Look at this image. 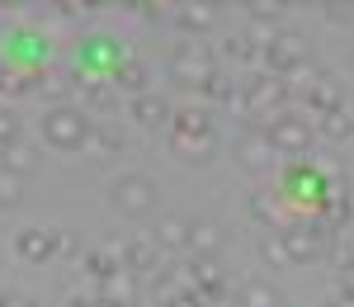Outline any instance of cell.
Returning a JSON list of instances; mask_svg holds the SVG:
<instances>
[{"label":"cell","mask_w":354,"mask_h":307,"mask_svg":"<svg viewBox=\"0 0 354 307\" xmlns=\"http://www.w3.org/2000/svg\"><path fill=\"white\" fill-rule=\"evenodd\" d=\"M90 113L76 109V104H57V109L43 113V142L57 147V151H81L85 138H90Z\"/></svg>","instance_id":"obj_1"},{"label":"cell","mask_w":354,"mask_h":307,"mask_svg":"<svg viewBox=\"0 0 354 307\" xmlns=\"http://www.w3.org/2000/svg\"><path fill=\"white\" fill-rule=\"evenodd\" d=\"M208 76H213V57H208V48H203V43H180L175 57H170V81L185 85V90H203Z\"/></svg>","instance_id":"obj_2"},{"label":"cell","mask_w":354,"mask_h":307,"mask_svg":"<svg viewBox=\"0 0 354 307\" xmlns=\"http://www.w3.org/2000/svg\"><path fill=\"white\" fill-rule=\"evenodd\" d=\"M279 236H283L288 265H317L326 255V227L322 223H293V227H283Z\"/></svg>","instance_id":"obj_3"},{"label":"cell","mask_w":354,"mask_h":307,"mask_svg":"<svg viewBox=\"0 0 354 307\" xmlns=\"http://www.w3.org/2000/svg\"><path fill=\"white\" fill-rule=\"evenodd\" d=\"M156 185L147 180V175H123V180H113V208L123 213V218H147L151 208H156Z\"/></svg>","instance_id":"obj_4"},{"label":"cell","mask_w":354,"mask_h":307,"mask_svg":"<svg viewBox=\"0 0 354 307\" xmlns=\"http://www.w3.org/2000/svg\"><path fill=\"white\" fill-rule=\"evenodd\" d=\"M15 251L24 255L28 265H48V260H57L62 251H71V241H66V232H48V227H24V232L15 236Z\"/></svg>","instance_id":"obj_5"},{"label":"cell","mask_w":354,"mask_h":307,"mask_svg":"<svg viewBox=\"0 0 354 307\" xmlns=\"http://www.w3.org/2000/svg\"><path fill=\"white\" fill-rule=\"evenodd\" d=\"M265 138L274 142V151H279V156H283V151H288V156H302V151L312 147V123H307L302 113H288V109H283L270 128H265Z\"/></svg>","instance_id":"obj_6"},{"label":"cell","mask_w":354,"mask_h":307,"mask_svg":"<svg viewBox=\"0 0 354 307\" xmlns=\"http://www.w3.org/2000/svg\"><path fill=\"white\" fill-rule=\"evenodd\" d=\"M260 57H265L270 76H293L298 66H307V38L302 33H274V43Z\"/></svg>","instance_id":"obj_7"},{"label":"cell","mask_w":354,"mask_h":307,"mask_svg":"<svg viewBox=\"0 0 354 307\" xmlns=\"http://www.w3.org/2000/svg\"><path fill=\"white\" fill-rule=\"evenodd\" d=\"M245 100H250V113L255 118H279L283 104H288V81L283 76H255V81L245 85Z\"/></svg>","instance_id":"obj_8"},{"label":"cell","mask_w":354,"mask_h":307,"mask_svg":"<svg viewBox=\"0 0 354 307\" xmlns=\"http://www.w3.org/2000/svg\"><path fill=\"white\" fill-rule=\"evenodd\" d=\"M118 255H123V270H133V275H151L156 260H161V246H156L151 236H128V241H118Z\"/></svg>","instance_id":"obj_9"},{"label":"cell","mask_w":354,"mask_h":307,"mask_svg":"<svg viewBox=\"0 0 354 307\" xmlns=\"http://www.w3.org/2000/svg\"><path fill=\"white\" fill-rule=\"evenodd\" d=\"M274 156H279V151H274V142L265 138V128H250L245 138H236V161H241L245 170H265Z\"/></svg>","instance_id":"obj_10"},{"label":"cell","mask_w":354,"mask_h":307,"mask_svg":"<svg viewBox=\"0 0 354 307\" xmlns=\"http://www.w3.org/2000/svg\"><path fill=\"white\" fill-rule=\"evenodd\" d=\"M128 113H133V123H142V128H161V123H170V104H165V95H137L133 104H128Z\"/></svg>","instance_id":"obj_11"},{"label":"cell","mask_w":354,"mask_h":307,"mask_svg":"<svg viewBox=\"0 0 354 307\" xmlns=\"http://www.w3.org/2000/svg\"><path fill=\"white\" fill-rule=\"evenodd\" d=\"M170 138H213V118L208 109H175L170 113Z\"/></svg>","instance_id":"obj_12"},{"label":"cell","mask_w":354,"mask_h":307,"mask_svg":"<svg viewBox=\"0 0 354 307\" xmlns=\"http://www.w3.org/2000/svg\"><path fill=\"white\" fill-rule=\"evenodd\" d=\"M307 104L317 109V118L322 113H335V109H345V90H340V81H330V76H317V81L307 85Z\"/></svg>","instance_id":"obj_13"},{"label":"cell","mask_w":354,"mask_h":307,"mask_svg":"<svg viewBox=\"0 0 354 307\" xmlns=\"http://www.w3.org/2000/svg\"><path fill=\"white\" fill-rule=\"evenodd\" d=\"M175 28L180 33H194V38H203L208 28L218 24V15H213V5H175Z\"/></svg>","instance_id":"obj_14"},{"label":"cell","mask_w":354,"mask_h":307,"mask_svg":"<svg viewBox=\"0 0 354 307\" xmlns=\"http://www.w3.org/2000/svg\"><path fill=\"white\" fill-rule=\"evenodd\" d=\"M81 265H85V275L90 279H109V275H118L123 270V255H118V246H90V251L81 255Z\"/></svg>","instance_id":"obj_15"},{"label":"cell","mask_w":354,"mask_h":307,"mask_svg":"<svg viewBox=\"0 0 354 307\" xmlns=\"http://www.w3.org/2000/svg\"><path fill=\"white\" fill-rule=\"evenodd\" d=\"M189 218H175V213H170V218H161V223H156V232H151V241H156V246H161V251H185V246H189Z\"/></svg>","instance_id":"obj_16"},{"label":"cell","mask_w":354,"mask_h":307,"mask_svg":"<svg viewBox=\"0 0 354 307\" xmlns=\"http://www.w3.org/2000/svg\"><path fill=\"white\" fill-rule=\"evenodd\" d=\"M118 147H123V138H118L113 128H104V123H95V128H90V138H85L90 161H113V156H118Z\"/></svg>","instance_id":"obj_17"},{"label":"cell","mask_w":354,"mask_h":307,"mask_svg":"<svg viewBox=\"0 0 354 307\" xmlns=\"http://www.w3.org/2000/svg\"><path fill=\"white\" fill-rule=\"evenodd\" d=\"M100 298H109V303H133L137 307V275H133V270L109 275V279L100 283Z\"/></svg>","instance_id":"obj_18"},{"label":"cell","mask_w":354,"mask_h":307,"mask_svg":"<svg viewBox=\"0 0 354 307\" xmlns=\"http://www.w3.org/2000/svg\"><path fill=\"white\" fill-rule=\"evenodd\" d=\"M189 246L198 260H208V255H218L222 251V227L218 223H194L189 227Z\"/></svg>","instance_id":"obj_19"},{"label":"cell","mask_w":354,"mask_h":307,"mask_svg":"<svg viewBox=\"0 0 354 307\" xmlns=\"http://www.w3.org/2000/svg\"><path fill=\"white\" fill-rule=\"evenodd\" d=\"M317 133H322L326 142H350V138H354V118H350V109L322 113V118H317Z\"/></svg>","instance_id":"obj_20"},{"label":"cell","mask_w":354,"mask_h":307,"mask_svg":"<svg viewBox=\"0 0 354 307\" xmlns=\"http://www.w3.org/2000/svg\"><path fill=\"white\" fill-rule=\"evenodd\" d=\"M113 85L118 90H128V95H147V66L142 62H123V66H113Z\"/></svg>","instance_id":"obj_21"},{"label":"cell","mask_w":354,"mask_h":307,"mask_svg":"<svg viewBox=\"0 0 354 307\" xmlns=\"http://www.w3.org/2000/svg\"><path fill=\"white\" fill-rule=\"evenodd\" d=\"M0 156H5V170H15V175H28V170L38 166V147H28V142H15V147H5Z\"/></svg>","instance_id":"obj_22"},{"label":"cell","mask_w":354,"mask_h":307,"mask_svg":"<svg viewBox=\"0 0 354 307\" xmlns=\"http://www.w3.org/2000/svg\"><path fill=\"white\" fill-rule=\"evenodd\" d=\"M250 218L265 227H279L283 223V203H279V194H255L250 198Z\"/></svg>","instance_id":"obj_23"},{"label":"cell","mask_w":354,"mask_h":307,"mask_svg":"<svg viewBox=\"0 0 354 307\" xmlns=\"http://www.w3.org/2000/svg\"><path fill=\"white\" fill-rule=\"evenodd\" d=\"M170 147L189 161V166H203L213 156V138H170Z\"/></svg>","instance_id":"obj_24"},{"label":"cell","mask_w":354,"mask_h":307,"mask_svg":"<svg viewBox=\"0 0 354 307\" xmlns=\"http://www.w3.org/2000/svg\"><path fill=\"white\" fill-rule=\"evenodd\" d=\"M241 307H283V303H279V293L265 279H250V283H241Z\"/></svg>","instance_id":"obj_25"},{"label":"cell","mask_w":354,"mask_h":307,"mask_svg":"<svg viewBox=\"0 0 354 307\" xmlns=\"http://www.w3.org/2000/svg\"><path fill=\"white\" fill-rule=\"evenodd\" d=\"M15 203H24V175L0 166V208H15Z\"/></svg>","instance_id":"obj_26"},{"label":"cell","mask_w":354,"mask_h":307,"mask_svg":"<svg viewBox=\"0 0 354 307\" xmlns=\"http://www.w3.org/2000/svg\"><path fill=\"white\" fill-rule=\"evenodd\" d=\"M151 298H156L161 307H180L185 298H189V293H185V288H180L175 279H170V275H161V279L151 283Z\"/></svg>","instance_id":"obj_27"},{"label":"cell","mask_w":354,"mask_h":307,"mask_svg":"<svg viewBox=\"0 0 354 307\" xmlns=\"http://www.w3.org/2000/svg\"><path fill=\"white\" fill-rule=\"evenodd\" d=\"M15 142H24V123H19V113H15V109L0 104V151L15 147Z\"/></svg>","instance_id":"obj_28"},{"label":"cell","mask_w":354,"mask_h":307,"mask_svg":"<svg viewBox=\"0 0 354 307\" xmlns=\"http://www.w3.org/2000/svg\"><path fill=\"white\" fill-rule=\"evenodd\" d=\"M81 90H85V104H90V109H113V90H109V81L90 76Z\"/></svg>","instance_id":"obj_29"},{"label":"cell","mask_w":354,"mask_h":307,"mask_svg":"<svg viewBox=\"0 0 354 307\" xmlns=\"http://www.w3.org/2000/svg\"><path fill=\"white\" fill-rule=\"evenodd\" d=\"M245 10H250V19H255V24L270 28V24H279V15H283L288 5H279V0H250Z\"/></svg>","instance_id":"obj_30"},{"label":"cell","mask_w":354,"mask_h":307,"mask_svg":"<svg viewBox=\"0 0 354 307\" xmlns=\"http://www.w3.org/2000/svg\"><path fill=\"white\" fill-rule=\"evenodd\" d=\"M260 255H265V265H288L283 236H260Z\"/></svg>","instance_id":"obj_31"},{"label":"cell","mask_w":354,"mask_h":307,"mask_svg":"<svg viewBox=\"0 0 354 307\" xmlns=\"http://www.w3.org/2000/svg\"><path fill=\"white\" fill-rule=\"evenodd\" d=\"M222 53L232 57V62H255V43H250V38H227Z\"/></svg>","instance_id":"obj_32"},{"label":"cell","mask_w":354,"mask_h":307,"mask_svg":"<svg viewBox=\"0 0 354 307\" xmlns=\"http://www.w3.org/2000/svg\"><path fill=\"white\" fill-rule=\"evenodd\" d=\"M203 95H208V100H227V95H232V81H227L222 71H213L208 85H203Z\"/></svg>","instance_id":"obj_33"},{"label":"cell","mask_w":354,"mask_h":307,"mask_svg":"<svg viewBox=\"0 0 354 307\" xmlns=\"http://www.w3.org/2000/svg\"><path fill=\"white\" fill-rule=\"evenodd\" d=\"M340 298L354 303V265H350V270H340Z\"/></svg>","instance_id":"obj_34"},{"label":"cell","mask_w":354,"mask_h":307,"mask_svg":"<svg viewBox=\"0 0 354 307\" xmlns=\"http://www.w3.org/2000/svg\"><path fill=\"white\" fill-rule=\"evenodd\" d=\"M326 10H330V19H335V24H350V19H354L350 5H326Z\"/></svg>","instance_id":"obj_35"},{"label":"cell","mask_w":354,"mask_h":307,"mask_svg":"<svg viewBox=\"0 0 354 307\" xmlns=\"http://www.w3.org/2000/svg\"><path fill=\"white\" fill-rule=\"evenodd\" d=\"M66 307H100V298H85V293H66Z\"/></svg>","instance_id":"obj_36"},{"label":"cell","mask_w":354,"mask_h":307,"mask_svg":"<svg viewBox=\"0 0 354 307\" xmlns=\"http://www.w3.org/2000/svg\"><path fill=\"white\" fill-rule=\"evenodd\" d=\"M10 307H38V303H28V298H15V303H10Z\"/></svg>","instance_id":"obj_37"},{"label":"cell","mask_w":354,"mask_h":307,"mask_svg":"<svg viewBox=\"0 0 354 307\" xmlns=\"http://www.w3.org/2000/svg\"><path fill=\"white\" fill-rule=\"evenodd\" d=\"M100 307H133V303H109V298H100Z\"/></svg>","instance_id":"obj_38"},{"label":"cell","mask_w":354,"mask_h":307,"mask_svg":"<svg viewBox=\"0 0 354 307\" xmlns=\"http://www.w3.org/2000/svg\"><path fill=\"white\" fill-rule=\"evenodd\" d=\"M0 307H10V293H5V283H0Z\"/></svg>","instance_id":"obj_39"},{"label":"cell","mask_w":354,"mask_h":307,"mask_svg":"<svg viewBox=\"0 0 354 307\" xmlns=\"http://www.w3.org/2000/svg\"><path fill=\"white\" fill-rule=\"evenodd\" d=\"M326 307H354V303H345V298H335V303H326Z\"/></svg>","instance_id":"obj_40"}]
</instances>
